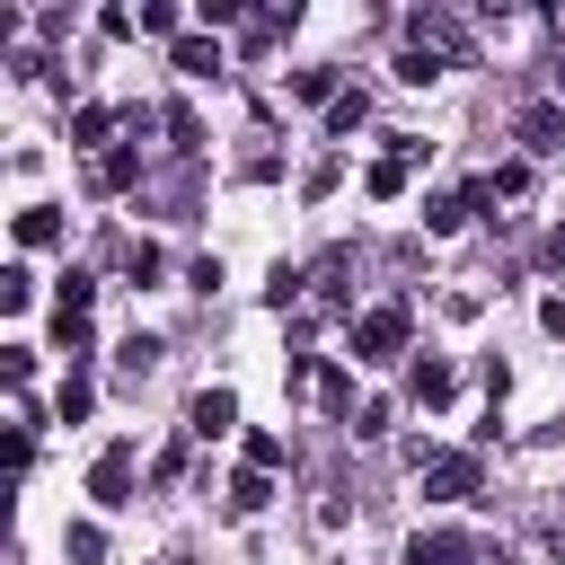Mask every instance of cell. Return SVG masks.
I'll return each instance as SVG.
<instances>
[{
    "mask_svg": "<svg viewBox=\"0 0 565 565\" xmlns=\"http://www.w3.org/2000/svg\"><path fill=\"white\" fill-rule=\"evenodd\" d=\"M406 44L415 53H433V62H468L477 44H468V26L450 18V9H406Z\"/></svg>",
    "mask_w": 565,
    "mask_h": 565,
    "instance_id": "obj_3",
    "label": "cell"
},
{
    "mask_svg": "<svg viewBox=\"0 0 565 565\" xmlns=\"http://www.w3.org/2000/svg\"><path fill=\"white\" fill-rule=\"evenodd\" d=\"M291 97H300V106H335V97H344V79L318 62V71H291Z\"/></svg>",
    "mask_w": 565,
    "mask_h": 565,
    "instance_id": "obj_16",
    "label": "cell"
},
{
    "mask_svg": "<svg viewBox=\"0 0 565 565\" xmlns=\"http://www.w3.org/2000/svg\"><path fill=\"white\" fill-rule=\"evenodd\" d=\"M88 185H97V194H124V185H141V141H124V150H97Z\"/></svg>",
    "mask_w": 565,
    "mask_h": 565,
    "instance_id": "obj_9",
    "label": "cell"
},
{
    "mask_svg": "<svg viewBox=\"0 0 565 565\" xmlns=\"http://www.w3.org/2000/svg\"><path fill=\"white\" fill-rule=\"evenodd\" d=\"M556 265H565V221H556Z\"/></svg>",
    "mask_w": 565,
    "mask_h": 565,
    "instance_id": "obj_36",
    "label": "cell"
},
{
    "mask_svg": "<svg viewBox=\"0 0 565 565\" xmlns=\"http://www.w3.org/2000/svg\"><path fill=\"white\" fill-rule=\"evenodd\" d=\"M406 565H477V539H459V530H415V539H406Z\"/></svg>",
    "mask_w": 565,
    "mask_h": 565,
    "instance_id": "obj_7",
    "label": "cell"
},
{
    "mask_svg": "<svg viewBox=\"0 0 565 565\" xmlns=\"http://www.w3.org/2000/svg\"><path fill=\"white\" fill-rule=\"evenodd\" d=\"M406 335H415V309H406V300H380V309L344 318V344H353V362H397V353H406Z\"/></svg>",
    "mask_w": 565,
    "mask_h": 565,
    "instance_id": "obj_1",
    "label": "cell"
},
{
    "mask_svg": "<svg viewBox=\"0 0 565 565\" xmlns=\"http://www.w3.org/2000/svg\"><path fill=\"white\" fill-rule=\"evenodd\" d=\"M159 124H168V141H177V150H203V124H194V106H168Z\"/></svg>",
    "mask_w": 565,
    "mask_h": 565,
    "instance_id": "obj_27",
    "label": "cell"
},
{
    "mask_svg": "<svg viewBox=\"0 0 565 565\" xmlns=\"http://www.w3.org/2000/svg\"><path fill=\"white\" fill-rule=\"evenodd\" d=\"M106 132H115V106H79V115H71V141H79V150H97Z\"/></svg>",
    "mask_w": 565,
    "mask_h": 565,
    "instance_id": "obj_22",
    "label": "cell"
},
{
    "mask_svg": "<svg viewBox=\"0 0 565 565\" xmlns=\"http://www.w3.org/2000/svg\"><path fill=\"white\" fill-rule=\"evenodd\" d=\"M265 503H274V477H265V468H238V477H230V512L247 521V512H265Z\"/></svg>",
    "mask_w": 565,
    "mask_h": 565,
    "instance_id": "obj_15",
    "label": "cell"
},
{
    "mask_svg": "<svg viewBox=\"0 0 565 565\" xmlns=\"http://www.w3.org/2000/svg\"><path fill=\"white\" fill-rule=\"evenodd\" d=\"M124 274H132V282H159V274H168V256H159L150 238H132V247H124Z\"/></svg>",
    "mask_w": 565,
    "mask_h": 565,
    "instance_id": "obj_25",
    "label": "cell"
},
{
    "mask_svg": "<svg viewBox=\"0 0 565 565\" xmlns=\"http://www.w3.org/2000/svg\"><path fill=\"white\" fill-rule=\"evenodd\" d=\"M512 141H521V159H556V150H565V106H547V97L521 106V115H512Z\"/></svg>",
    "mask_w": 565,
    "mask_h": 565,
    "instance_id": "obj_4",
    "label": "cell"
},
{
    "mask_svg": "<svg viewBox=\"0 0 565 565\" xmlns=\"http://www.w3.org/2000/svg\"><path fill=\"white\" fill-rule=\"evenodd\" d=\"M26 300H35V274L9 265V274H0V309H26Z\"/></svg>",
    "mask_w": 565,
    "mask_h": 565,
    "instance_id": "obj_30",
    "label": "cell"
},
{
    "mask_svg": "<svg viewBox=\"0 0 565 565\" xmlns=\"http://www.w3.org/2000/svg\"><path fill=\"white\" fill-rule=\"evenodd\" d=\"M115 362H124V380H141V371L159 362V335H150V327H132V335L115 344Z\"/></svg>",
    "mask_w": 565,
    "mask_h": 565,
    "instance_id": "obj_20",
    "label": "cell"
},
{
    "mask_svg": "<svg viewBox=\"0 0 565 565\" xmlns=\"http://www.w3.org/2000/svg\"><path fill=\"white\" fill-rule=\"evenodd\" d=\"M141 35H177V0H141Z\"/></svg>",
    "mask_w": 565,
    "mask_h": 565,
    "instance_id": "obj_31",
    "label": "cell"
},
{
    "mask_svg": "<svg viewBox=\"0 0 565 565\" xmlns=\"http://www.w3.org/2000/svg\"><path fill=\"white\" fill-rule=\"evenodd\" d=\"M468 212H477V203H468V185H450V194H424V238H450Z\"/></svg>",
    "mask_w": 565,
    "mask_h": 565,
    "instance_id": "obj_11",
    "label": "cell"
},
{
    "mask_svg": "<svg viewBox=\"0 0 565 565\" xmlns=\"http://www.w3.org/2000/svg\"><path fill=\"white\" fill-rule=\"evenodd\" d=\"M53 238H62V212L53 203H26L18 212V247H53Z\"/></svg>",
    "mask_w": 565,
    "mask_h": 565,
    "instance_id": "obj_18",
    "label": "cell"
},
{
    "mask_svg": "<svg viewBox=\"0 0 565 565\" xmlns=\"http://www.w3.org/2000/svg\"><path fill=\"white\" fill-rule=\"evenodd\" d=\"M344 274H353V247H327V256L309 265V282H318V300H335V309H344V300H353V291H344Z\"/></svg>",
    "mask_w": 565,
    "mask_h": 565,
    "instance_id": "obj_13",
    "label": "cell"
},
{
    "mask_svg": "<svg viewBox=\"0 0 565 565\" xmlns=\"http://www.w3.org/2000/svg\"><path fill=\"white\" fill-rule=\"evenodd\" d=\"M547 547H556V565H565V503H556V521H547Z\"/></svg>",
    "mask_w": 565,
    "mask_h": 565,
    "instance_id": "obj_35",
    "label": "cell"
},
{
    "mask_svg": "<svg viewBox=\"0 0 565 565\" xmlns=\"http://www.w3.org/2000/svg\"><path fill=\"white\" fill-rule=\"evenodd\" d=\"M318 397H327V406H353V380H344V371H327V362H318Z\"/></svg>",
    "mask_w": 565,
    "mask_h": 565,
    "instance_id": "obj_33",
    "label": "cell"
},
{
    "mask_svg": "<svg viewBox=\"0 0 565 565\" xmlns=\"http://www.w3.org/2000/svg\"><path fill=\"white\" fill-rule=\"evenodd\" d=\"M415 477H424V503H486L477 450H415Z\"/></svg>",
    "mask_w": 565,
    "mask_h": 565,
    "instance_id": "obj_2",
    "label": "cell"
},
{
    "mask_svg": "<svg viewBox=\"0 0 565 565\" xmlns=\"http://www.w3.org/2000/svg\"><path fill=\"white\" fill-rule=\"evenodd\" d=\"M88 494H97L106 512H124V503H132V450H124V441H115V450L88 468Z\"/></svg>",
    "mask_w": 565,
    "mask_h": 565,
    "instance_id": "obj_6",
    "label": "cell"
},
{
    "mask_svg": "<svg viewBox=\"0 0 565 565\" xmlns=\"http://www.w3.org/2000/svg\"><path fill=\"white\" fill-rule=\"evenodd\" d=\"M88 406H97V380H88V371H79V362H71V380H62V388H53V415H62V424H79V415H88Z\"/></svg>",
    "mask_w": 565,
    "mask_h": 565,
    "instance_id": "obj_14",
    "label": "cell"
},
{
    "mask_svg": "<svg viewBox=\"0 0 565 565\" xmlns=\"http://www.w3.org/2000/svg\"><path fill=\"white\" fill-rule=\"evenodd\" d=\"M486 185H494V203H512V194H521V185H530V159H503V168H494V177H486Z\"/></svg>",
    "mask_w": 565,
    "mask_h": 565,
    "instance_id": "obj_29",
    "label": "cell"
},
{
    "mask_svg": "<svg viewBox=\"0 0 565 565\" xmlns=\"http://www.w3.org/2000/svg\"><path fill=\"white\" fill-rule=\"evenodd\" d=\"M168 62H177V71H185V79H212V71H221V62H230V53H221V44H212V35H177V44H168Z\"/></svg>",
    "mask_w": 565,
    "mask_h": 565,
    "instance_id": "obj_10",
    "label": "cell"
},
{
    "mask_svg": "<svg viewBox=\"0 0 565 565\" xmlns=\"http://www.w3.org/2000/svg\"><path fill=\"white\" fill-rule=\"evenodd\" d=\"M539 327H547V335H565V300H556V291L539 300Z\"/></svg>",
    "mask_w": 565,
    "mask_h": 565,
    "instance_id": "obj_34",
    "label": "cell"
},
{
    "mask_svg": "<svg viewBox=\"0 0 565 565\" xmlns=\"http://www.w3.org/2000/svg\"><path fill=\"white\" fill-rule=\"evenodd\" d=\"M291 26H300V9H291V0H282V9H256V18L238 26V53H274Z\"/></svg>",
    "mask_w": 565,
    "mask_h": 565,
    "instance_id": "obj_8",
    "label": "cell"
},
{
    "mask_svg": "<svg viewBox=\"0 0 565 565\" xmlns=\"http://www.w3.org/2000/svg\"><path fill=\"white\" fill-rule=\"evenodd\" d=\"M397 79H406V88H433V79H441V62H433V53H415V44H406V53H397Z\"/></svg>",
    "mask_w": 565,
    "mask_h": 565,
    "instance_id": "obj_26",
    "label": "cell"
},
{
    "mask_svg": "<svg viewBox=\"0 0 565 565\" xmlns=\"http://www.w3.org/2000/svg\"><path fill=\"white\" fill-rule=\"evenodd\" d=\"M335 177H344V168H335V159H318V168H309V177H300V194H309V203H318V194H335Z\"/></svg>",
    "mask_w": 565,
    "mask_h": 565,
    "instance_id": "obj_32",
    "label": "cell"
},
{
    "mask_svg": "<svg viewBox=\"0 0 565 565\" xmlns=\"http://www.w3.org/2000/svg\"><path fill=\"white\" fill-rule=\"evenodd\" d=\"M230 424H238V388H203V397L185 406V433H194V441H221Z\"/></svg>",
    "mask_w": 565,
    "mask_h": 565,
    "instance_id": "obj_5",
    "label": "cell"
},
{
    "mask_svg": "<svg viewBox=\"0 0 565 565\" xmlns=\"http://www.w3.org/2000/svg\"><path fill=\"white\" fill-rule=\"evenodd\" d=\"M62 547H71V565H97V556H106V530H97V521H71Z\"/></svg>",
    "mask_w": 565,
    "mask_h": 565,
    "instance_id": "obj_24",
    "label": "cell"
},
{
    "mask_svg": "<svg viewBox=\"0 0 565 565\" xmlns=\"http://www.w3.org/2000/svg\"><path fill=\"white\" fill-rule=\"evenodd\" d=\"M300 291H309V265H274V274H265V300H274V309H291Z\"/></svg>",
    "mask_w": 565,
    "mask_h": 565,
    "instance_id": "obj_23",
    "label": "cell"
},
{
    "mask_svg": "<svg viewBox=\"0 0 565 565\" xmlns=\"http://www.w3.org/2000/svg\"><path fill=\"white\" fill-rule=\"evenodd\" d=\"M88 300H97V282L88 274H62V309L53 318H88Z\"/></svg>",
    "mask_w": 565,
    "mask_h": 565,
    "instance_id": "obj_28",
    "label": "cell"
},
{
    "mask_svg": "<svg viewBox=\"0 0 565 565\" xmlns=\"http://www.w3.org/2000/svg\"><path fill=\"white\" fill-rule=\"evenodd\" d=\"M362 124H371V97H362V88H344V97L327 106V132L344 141V132H362Z\"/></svg>",
    "mask_w": 565,
    "mask_h": 565,
    "instance_id": "obj_19",
    "label": "cell"
},
{
    "mask_svg": "<svg viewBox=\"0 0 565 565\" xmlns=\"http://www.w3.org/2000/svg\"><path fill=\"white\" fill-rule=\"evenodd\" d=\"M238 468H265V477H274V468H282V433H265V424H256V433L238 441Z\"/></svg>",
    "mask_w": 565,
    "mask_h": 565,
    "instance_id": "obj_21",
    "label": "cell"
},
{
    "mask_svg": "<svg viewBox=\"0 0 565 565\" xmlns=\"http://www.w3.org/2000/svg\"><path fill=\"white\" fill-rule=\"evenodd\" d=\"M362 194H380V203H397V194H406V159H388V150H380V159L362 168Z\"/></svg>",
    "mask_w": 565,
    "mask_h": 565,
    "instance_id": "obj_17",
    "label": "cell"
},
{
    "mask_svg": "<svg viewBox=\"0 0 565 565\" xmlns=\"http://www.w3.org/2000/svg\"><path fill=\"white\" fill-rule=\"evenodd\" d=\"M450 388H459V380H450V362H433V353L406 371V397H415V406H450Z\"/></svg>",
    "mask_w": 565,
    "mask_h": 565,
    "instance_id": "obj_12",
    "label": "cell"
}]
</instances>
